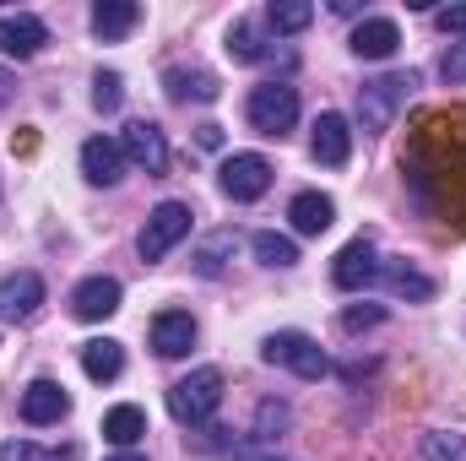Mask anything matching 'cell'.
Segmentation results:
<instances>
[{
    "label": "cell",
    "instance_id": "25",
    "mask_svg": "<svg viewBox=\"0 0 466 461\" xmlns=\"http://www.w3.org/2000/svg\"><path fill=\"white\" fill-rule=\"evenodd\" d=\"M423 461H466V435H423Z\"/></svg>",
    "mask_w": 466,
    "mask_h": 461
},
{
    "label": "cell",
    "instance_id": "5",
    "mask_svg": "<svg viewBox=\"0 0 466 461\" xmlns=\"http://www.w3.org/2000/svg\"><path fill=\"white\" fill-rule=\"evenodd\" d=\"M185 233H190V207L185 201H157L152 218H147V229H141V239H136V250H141V261H163Z\"/></svg>",
    "mask_w": 466,
    "mask_h": 461
},
{
    "label": "cell",
    "instance_id": "15",
    "mask_svg": "<svg viewBox=\"0 0 466 461\" xmlns=\"http://www.w3.org/2000/svg\"><path fill=\"white\" fill-rule=\"evenodd\" d=\"M396 44H401V27H396L390 16H363V22L352 27V55H358V60H390Z\"/></svg>",
    "mask_w": 466,
    "mask_h": 461
},
{
    "label": "cell",
    "instance_id": "2",
    "mask_svg": "<svg viewBox=\"0 0 466 461\" xmlns=\"http://www.w3.org/2000/svg\"><path fill=\"white\" fill-rule=\"evenodd\" d=\"M260 358H266V364H282V369H293L299 380H320V374L331 369L326 347L315 343V337H304V332H271V337L260 343Z\"/></svg>",
    "mask_w": 466,
    "mask_h": 461
},
{
    "label": "cell",
    "instance_id": "35",
    "mask_svg": "<svg viewBox=\"0 0 466 461\" xmlns=\"http://www.w3.org/2000/svg\"><path fill=\"white\" fill-rule=\"evenodd\" d=\"M109 461H147V456H136V451H119V456H109Z\"/></svg>",
    "mask_w": 466,
    "mask_h": 461
},
{
    "label": "cell",
    "instance_id": "14",
    "mask_svg": "<svg viewBox=\"0 0 466 461\" xmlns=\"http://www.w3.org/2000/svg\"><path fill=\"white\" fill-rule=\"evenodd\" d=\"M82 174H87V185H119L125 179V147L109 136L82 141Z\"/></svg>",
    "mask_w": 466,
    "mask_h": 461
},
{
    "label": "cell",
    "instance_id": "1",
    "mask_svg": "<svg viewBox=\"0 0 466 461\" xmlns=\"http://www.w3.org/2000/svg\"><path fill=\"white\" fill-rule=\"evenodd\" d=\"M218 402H223V369H190L185 380H174V391H168V413L179 418V424H207L212 413H218Z\"/></svg>",
    "mask_w": 466,
    "mask_h": 461
},
{
    "label": "cell",
    "instance_id": "32",
    "mask_svg": "<svg viewBox=\"0 0 466 461\" xmlns=\"http://www.w3.org/2000/svg\"><path fill=\"white\" fill-rule=\"evenodd\" d=\"M434 22H440V33H466V5H445V11H434Z\"/></svg>",
    "mask_w": 466,
    "mask_h": 461
},
{
    "label": "cell",
    "instance_id": "33",
    "mask_svg": "<svg viewBox=\"0 0 466 461\" xmlns=\"http://www.w3.org/2000/svg\"><path fill=\"white\" fill-rule=\"evenodd\" d=\"M380 321H385V310H348V315H342V326H348V332H363V326H380Z\"/></svg>",
    "mask_w": 466,
    "mask_h": 461
},
{
    "label": "cell",
    "instance_id": "18",
    "mask_svg": "<svg viewBox=\"0 0 466 461\" xmlns=\"http://www.w3.org/2000/svg\"><path fill=\"white\" fill-rule=\"evenodd\" d=\"M136 22H141V5H130V0H98V5H93V33H98L104 44L125 38Z\"/></svg>",
    "mask_w": 466,
    "mask_h": 461
},
{
    "label": "cell",
    "instance_id": "3",
    "mask_svg": "<svg viewBox=\"0 0 466 461\" xmlns=\"http://www.w3.org/2000/svg\"><path fill=\"white\" fill-rule=\"evenodd\" d=\"M407 87H418V77L407 71H396V77H374V82H363L358 87V119H363V130L369 136H380V130H390V119L401 109V98H407Z\"/></svg>",
    "mask_w": 466,
    "mask_h": 461
},
{
    "label": "cell",
    "instance_id": "26",
    "mask_svg": "<svg viewBox=\"0 0 466 461\" xmlns=\"http://www.w3.org/2000/svg\"><path fill=\"white\" fill-rule=\"evenodd\" d=\"M76 451H44V446H33V440H5L0 446V461H71Z\"/></svg>",
    "mask_w": 466,
    "mask_h": 461
},
{
    "label": "cell",
    "instance_id": "30",
    "mask_svg": "<svg viewBox=\"0 0 466 461\" xmlns=\"http://www.w3.org/2000/svg\"><path fill=\"white\" fill-rule=\"evenodd\" d=\"M440 77H445L451 87H466V44H451V49H445V60H440Z\"/></svg>",
    "mask_w": 466,
    "mask_h": 461
},
{
    "label": "cell",
    "instance_id": "23",
    "mask_svg": "<svg viewBox=\"0 0 466 461\" xmlns=\"http://www.w3.org/2000/svg\"><path fill=\"white\" fill-rule=\"evenodd\" d=\"M249 250H255V261H260V266H293V261H299V244H293V239H288V233H255V239H249Z\"/></svg>",
    "mask_w": 466,
    "mask_h": 461
},
{
    "label": "cell",
    "instance_id": "7",
    "mask_svg": "<svg viewBox=\"0 0 466 461\" xmlns=\"http://www.w3.org/2000/svg\"><path fill=\"white\" fill-rule=\"evenodd\" d=\"M223 190H228L233 201H260L271 190V163L260 152H233L228 163H223Z\"/></svg>",
    "mask_w": 466,
    "mask_h": 461
},
{
    "label": "cell",
    "instance_id": "17",
    "mask_svg": "<svg viewBox=\"0 0 466 461\" xmlns=\"http://www.w3.org/2000/svg\"><path fill=\"white\" fill-rule=\"evenodd\" d=\"M288 218H293V229L299 233H326L331 229V218H337V201L320 196V190H304V196H293Z\"/></svg>",
    "mask_w": 466,
    "mask_h": 461
},
{
    "label": "cell",
    "instance_id": "24",
    "mask_svg": "<svg viewBox=\"0 0 466 461\" xmlns=\"http://www.w3.org/2000/svg\"><path fill=\"white\" fill-rule=\"evenodd\" d=\"M380 277H385L396 293H407V299H429V293H434V282H429L423 271H412L407 261H390V266H380Z\"/></svg>",
    "mask_w": 466,
    "mask_h": 461
},
{
    "label": "cell",
    "instance_id": "31",
    "mask_svg": "<svg viewBox=\"0 0 466 461\" xmlns=\"http://www.w3.org/2000/svg\"><path fill=\"white\" fill-rule=\"evenodd\" d=\"M233 244V233H218V239H212V244H207V250H201V271H207V277H218V266H223V261H218V255H223V250H228Z\"/></svg>",
    "mask_w": 466,
    "mask_h": 461
},
{
    "label": "cell",
    "instance_id": "22",
    "mask_svg": "<svg viewBox=\"0 0 466 461\" xmlns=\"http://www.w3.org/2000/svg\"><path fill=\"white\" fill-rule=\"evenodd\" d=\"M266 22H271V33H304L315 22V5L309 0H271Z\"/></svg>",
    "mask_w": 466,
    "mask_h": 461
},
{
    "label": "cell",
    "instance_id": "21",
    "mask_svg": "<svg viewBox=\"0 0 466 461\" xmlns=\"http://www.w3.org/2000/svg\"><path fill=\"white\" fill-rule=\"evenodd\" d=\"M168 98H179V104H212L218 98V77L212 71H168Z\"/></svg>",
    "mask_w": 466,
    "mask_h": 461
},
{
    "label": "cell",
    "instance_id": "16",
    "mask_svg": "<svg viewBox=\"0 0 466 461\" xmlns=\"http://www.w3.org/2000/svg\"><path fill=\"white\" fill-rule=\"evenodd\" d=\"M152 347H157L163 358H185V353L196 347V321H190L185 310H163V315L152 321Z\"/></svg>",
    "mask_w": 466,
    "mask_h": 461
},
{
    "label": "cell",
    "instance_id": "19",
    "mask_svg": "<svg viewBox=\"0 0 466 461\" xmlns=\"http://www.w3.org/2000/svg\"><path fill=\"white\" fill-rule=\"evenodd\" d=\"M82 369H87V380H115L119 369H125V347H119L115 337L82 343Z\"/></svg>",
    "mask_w": 466,
    "mask_h": 461
},
{
    "label": "cell",
    "instance_id": "13",
    "mask_svg": "<svg viewBox=\"0 0 466 461\" xmlns=\"http://www.w3.org/2000/svg\"><path fill=\"white\" fill-rule=\"evenodd\" d=\"M71 413V396H66V385H55V380H33L27 391H22V418L33 424V429H44V424H60Z\"/></svg>",
    "mask_w": 466,
    "mask_h": 461
},
{
    "label": "cell",
    "instance_id": "28",
    "mask_svg": "<svg viewBox=\"0 0 466 461\" xmlns=\"http://www.w3.org/2000/svg\"><path fill=\"white\" fill-rule=\"evenodd\" d=\"M288 429V407L282 402H266L260 413H255V440H277Z\"/></svg>",
    "mask_w": 466,
    "mask_h": 461
},
{
    "label": "cell",
    "instance_id": "29",
    "mask_svg": "<svg viewBox=\"0 0 466 461\" xmlns=\"http://www.w3.org/2000/svg\"><path fill=\"white\" fill-rule=\"evenodd\" d=\"M119 98H125V82H119V71H98V82H93V104L109 115V109H119Z\"/></svg>",
    "mask_w": 466,
    "mask_h": 461
},
{
    "label": "cell",
    "instance_id": "34",
    "mask_svg": "<svg viewBox=\"0 0 466 461\" xmlns=\"http://www.w3.org/2000/svg\"><path fill=\"white\" fill-rule=\"evenodd\" d=\"M5 98H11V77L0 71V104H5Z\"/></svg>",
    "mask_w": 466,
    "mask_h": 461
},
{
    "label": "cell",
    "instance_id": "27",
    "mask_svg": "<svg viewBox=\"0 0 466 461\" xmlns=\"http://www.w3.org/2000/svg\"><path fill=\"white\" fill-rule=\"evenodd\" d=\"M228 55L233 60H260V38H255L249 22H233L228 27Z\"/></svg>",
    "mask_w": 466,
    "mask_h": 461
},
{
    "label": "cell",
    "instance_id": "20",
    "mask_svg": "<svg viewBox=\"0 0 466 461\" xmlns=\"http://www.w3.org/2000/svg\"><path fill=\"white\" fill-rule=\"evenodd\" d=\"M141 435H147V413H141V407L125 402V407H109V413H104V440H109V446L130 451Z\"/></svg>",
    "mask_w": 466,
    "mask_h": 461
},
{
    "label": "cell",
    "instance_id": "4",
    "mask_svg": "<svg viewBox=\"0 0 466 461\" xmlns=\"http://www.w3.org/2000/svg\"><path fill=\"white\" fill-rule=\"evenodd\" d=\"M244 115H249V125H255L260 136H288L293 119H299V87H288V82H260V87L249 93Z\"/></svg>",
    "mask_w": 466,
    "mask_h": 461
},
{
    "label": "cell",
    "instance_id": "6",
    "mask_svg": "<svg viewBox=\"0 0 466 461\" xmlns=\"http://www.w3.org/2000/svg\"><path fill=\"white\" fill-rule=\"evenodd\" d=\"M119 147H125V163H136L147 174H163L168 169V136L152 119H130L125 136H119Z\"/></svg>",
    "mask_w": 466,
    "mask_h": 461
},
{
    "label": "cell",
    "instance_id": "12",
    "mask_svg": "<svg viewBox=\"0 0 466 461\" xmlns=\"http://www.w3.org/2000/svg\"><path fill=\"white\" fill-rule=\"evenodd\" d=\"M119 310V282L115 277H82L71 288V315L76 321H109Z\"/></svg>",
    "mask_w": 466,
    "mask_h": 461
},
{
    "label": "cell",
    "instance_id": "11",
    "mask_svg": "<svg viewBox=\"0 0 466 461\" xmlns=\"http://www.w3.org/2000/svg\"><path fill=\"white\" fill-rule=\"evenodd\" d=\"M309 152H315V163L342 169V163H348V152H352V125H348V115L326 109V115L315 119V141H309Z\"/></svg>",
    "mask_w": 466,
    "mask_h": 461
},
{
    "label": "cell",
    "instance_id": "10",
    "mask_svg": "<svg viewBox=\"0 0 466 461\" xmlns=\"http://www.w3.org/2000/svg\"><path fill=\"white\" fill-rule=\"evenodd\" d=\"M44 304V277L38 271H11L0 282V321H33Z\"/></svg>",
    "mask_w": 466,
    "mask_h": 461
},
{
    "label": "cell",
    "instance_id": "8",
    "mask_svg": "<svg viewBox=\"0 0 466 461\" xmlns=\"http://www.w3.org/2000/svg\"><path fill=\"white\" fill-rule=\"evenodd\" d=\"M331 277H337V288H369L374 277H380V255H374V239L369 233H358L352 244H342V255H337V266H331Z\"/></svg>",
    "mask_w": 466,
    "mask_h": 461
},
{
    "label": "cell",
    "instance_id": "9",
    "mask_svg": "<svg viewBox=\"0 0 466 461\" xmlns=\"http://www.w3.org/2000/svg\"><path fill=\"white\" fill-rule=\"evenodd\" d=\"M44 44H49V27H44L33 11H11V16H0V55H11V60H33Z\"/></svg>",
    "mask_w": 466,
    "mask_h": 461
}]
</instances>
